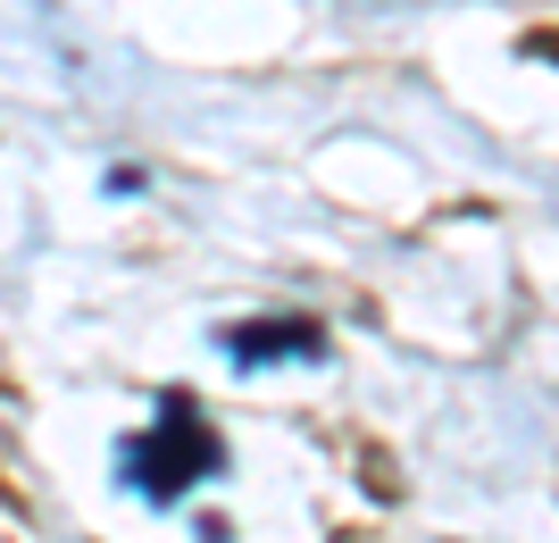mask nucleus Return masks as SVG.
Returning <instances> with one entry per match:
<instances>
[{
    "label": "nucleus",
    "instance_id": "2",
    "mask_svg": "<svg viewBox=\"0 0 559 543\" xmlns=\"http://www.w3.org/2000/svg\"><path fill=\"white\" fill-rule=\"evenodd\" d=\"M234 359H318L326 352V327L318 318H251V327H226Z\"/></svg>",
    "mask_w": 559,
    "mask_h": 543
},
{
    "label": "nucleus",
    "instance_id": "1",
    "mask_svg": "<svg viewBox=\"0 0 559 543\" xmlns=\"http://www.w3.org/2000/svg\"><path fill=\"white\" fill-rule=\"evenodd\" d=\"M217 460H226V451H217V435H210V426L192 418V402H185V393H167V402H159V426L126 444V476H134V485H142L151 501H176L185 485L217 476Z\"/></svg>",
    "mask_w": 559,
    "mask_h": 543
}]
</instances>
